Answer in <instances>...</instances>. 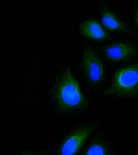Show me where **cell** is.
I'll return each mask as SVG.
<instances>
[{"instance_id":"1","label":"cell","mask_w":138,"mask_h":155,"mask_svg":"<svg viewBox=\"0 0 138 155\" xmlns=\"http://www.w3.org/2000/svg\"><path fill=\"white\" fill-rule=\"evenodd\" d=\"M51 94L57 111L60 114L79 111L87 107L88 104L70 68L60 75L53 87Z\"/></svg>"},{"instance_id":"2","label":"cell","mask_w":138,"mask_h":155,"mask_svg":"<svg viewBox=\"0 0 138 155\" xmlns=\"http://www.w3.org/2000/svg\"><path fill=\"white\" fill-rule=\"evenodd\" d=\"M105 94L120 97H130L138 93V61L118 69L114 72L111 84Z\"/></svg>"},{"instance_id":"3","label":"cell","mask_w":138,"mask_h":155,"mask_svg":"<svg viewBox=\"0 0 138 155\" xmlns=\"http://www.w3.org/2000/svg\"><path fill=\"white\" fill-rule=\"evenodd\" d=\"M82 66L84 74L88 83L92 87L99 86L104 80V66L97 53L89 47L85 48Z\"/></svg>"},{"instance_id":"4","label":"cell","mask_w":138,"mask_h":155,"mask_svg":"<svg viewBox=\"0 0 138 155\" xmlns=\"http://www.w3.org/2000/svg\"><path fill=\"white\" fill-rule=\"evenodd\" d=\"M96 123H91L80 127L68 135L63 141L59 149L58 155H76L87 139L97 128Z\"/></svg>"},{"instance_id":"5","label":"cell","mask_w":138,"mask_h":155,"mask_svg":"<svg viewBox=\"0 0 138 155\" xmlns=\"http://www.w3.org/2000/svg\"><path fill=\"white\" fill-rule=\"evenodd\" d=\"M102 51L108 61L114 62L133 58L138 54V49L135 45L124 41L108 44L102 48Z\"/></svg>"},{"instance_id":"6","label":"cell","mask_w":138,"mask_h":155,"mask_svg":"<svg viewBox=\"0 0 138 155\" xmlns=\"http://www.w3.org/2000/svg\"><path fill=\"white\" fill-rule=\"evenodd\" d=\"M80 31L84 37L96 41H104L110 38V35L97 20L89 18L80 25Z\"/></svg>"},{"instance_id":"7","label":"cell","mask_w":138,"mask_h":155,"mask_svg":"<svg viewBox=\"0 0 138 155\" xmlns=\"http://www.w3.org/2000/svg\"><path fill=\"white\" fill-rule=\"evenodd\" d=\"M101 12V23L103 28L107 30L125 34L130 33L131 29L129 26L109 8L103 7Z\"/></svg>"},{"instance_id":"8","label":"cell","mask_w":138,"mask_h":155,"mask_svg":"<svg viewBox=\"0 0 138 155\" xmlns=\"http://www.w3.org/2000/svg\"><path fill=\"white\" fill-rule=\"evenodd\" d=\"M84 155H109L104 143L99 139H95L90 144Z\"/></svg>"},{"instance_id":"9","label":"cell","mask_w":138,"mask_h":155,"mask_svg":"<svg viewBox=\"0 0 138 155\" xmlns=\"http://www.w3.org/2000/svg\"><path fill=\"white\" fill-rule=\"evenodd\" d=\"M20 155H47L44 152H25Z\"/></svg>"},{"instance_id":"10","label":"cell","mask_w":138,"mask_h":155,"mask_svg":"<svg viewBox=\"0 0 138 155\" xmlns=\"http://www.w3.org/2000/svg\"><path fill=\"white\" fill-rule=\"evenodd\" d=\"M133 17L136 26L138 29V7L135 9L134 12Z\"/></svg>"}]
</instances>
